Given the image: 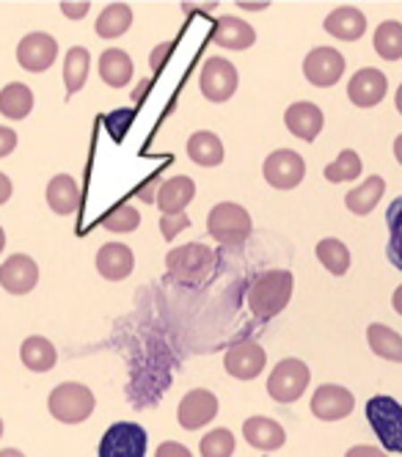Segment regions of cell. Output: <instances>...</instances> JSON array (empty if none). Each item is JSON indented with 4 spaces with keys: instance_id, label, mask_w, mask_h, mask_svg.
I'll return each mask as SVG.
<instances>
[{
    "instance_id": "6da1fadb",
    "label": "cell",
    "mask_w": 402,
    "mask_h": 457,
    "mask_svg": "<svg viewBox=\"0 0 402 457\" xmlns=\"http://www.w3.org/2000/svg\"><path fill=\"white\" fill-rule=\"evenodd\" d=\"M295 289V278L289 270H267L262 276H256L248 287V309L256 320H271L276 314H281L292 298Z\"/></svg>"
},
{
    "instance_id": "7a4b0ae2",
    "label": "cell",
    "mask_w": 402,
    "mask_h": 457,
    "mask_svg": "<svg viewBox=\"0 0 402 457\" xmlns=\"http://www.w3.org/2000/svg\"><path fill=\"white\" fill-rule=\"evenodd\" d=\"M251 215L246 207L234 204V202H221L210 210L207 218V235L218 240L226 248H240L251 237Z\"/></svg>"
},
{
    "instance_id": "3957f363",
    "label": "cell",
    "mask_w": 402,
    "mask_h": 457,
    "mask_svg": "<svg viewBox=\"0 0 402 457\" xmlns=\"http://www.w3.org/2000/svg\"><path fill=\"white\" fill-rule=\"evenodd\" d=\"M94 405H96L94 391L83 383H58L47 400V411L53 413V419L63 424L86 421L94 413Z\"/></svg>"
},
{
    "instance_id": "277c9868",
    "label": "cell",
    "mask_w": 402,
    "mask_h": 457,
    "mask_svg": "<svg viewBox=\"0 0 402 457\" xmlns=\"http://www.w3.org/2000/svg\"><path fill=\"white\" fill-rule=\"evenodd\" d=\"M366 421L386 452L402 454V405L394 397L378 395L366 403Z\"/></svg>"
},
{
    "instance_id": "5b68a950",
    "label": "cell",
    "mask_w": 402,
    "mask_h": 457,
    "mask_svg": "<svg viewBox=\"0 0 402 457\" xmlns=\"http://www.w3.org/2000/svg\"><path fill=\"white\" fill-rule=\"evenodd\" d=\"M213 265H215V253L201 243H188L165 253L169 276L180 284H198L201 278H207Z\"/></svg>"
},
{
    "instance_id": "8992f818",
    "label": "cell",
    "mask_w": 402,
    "mask_h": 457,
    "mask_svg": "<svg viewBox=\"0 0 402 457\" xmlns=\"http://www.w3.org/2000/svg\"><path fill=\"white\" fill-rule=\"evenodd\" d=\"M309 380H312V372L300 358H281L273 367L271 378H267V395L281 405H289L304 397Z\"/></svg>"
},
{
    "instance_id": "52a82bcc",
    "label": "cell",
    "mask_w": 402,
    "mask_h": 457,
    "mask_svg": "<svg viewBox=\"0 0 402 457\" xmlns=\"http://www.w3.org/2000/svg\"><path fill=\"white\" fill-rule=\"evenodd\" d=\"M99 457H147V430L132 421H116L99 441Z\"/></svg>"
},
{
    "instance_id": "ba28073f",
    "label": "cell",
    "mask_w": 402,
    "mask_h": 457,
    "mask_svg": "<svg viewBox=\"0 0 402 457\" xmlns=\"http://www.w3.org/2000/svg\"><path fill=\"white\" fill-rule=\"evenodd\" d=\"M238 80H240L238 70H234V63L226 58H207V63L201 67V75H198L201 94L218 105L231 100V94L238 91Z\"/></svg>"
},
{
    "instance_id": "9c48e42d",
    "label": "cell",
    "mask_w": 402,
    "mask_h": 457,
    "mask_svg": "<svg viewBox=\"0 0 402 457\" xmlns=\"http://www.w3.org/2000/svg\"><path fill=\"white\" fill-rule=\"evenodd\" d=\"M306 162L292 149H276L264 160V182L276 190H292L304 182Z\"/></svg>"
},
{
    "instance_id": "30bf717a",
    "label": "cell",
    "mask_w": 402,
    "mask_h": 457,
    "mask_svg": "<svg viewBox=\"0 0 402 457\" xmlns=\"http://www.w3.org/2000/svg\"><path fill=\"white\" fill-rule=\"evenodd\" d=\"M304 75L317 88L337 86L345 75V55L333 47H314L304 58Z\"/></svg>"
},
{
    "instance_id": "8fae6325",
    "label": "cell",
    "mask_w": 402,
    "mask_h": 457,
    "mask_svg": "<svg viewBox=\"0 0 402 457\" xmlns=\"http://www.w3.org/2000/svg\"><path fill=\"white\" fill-rule=\"evenodd\" d=\"M58 58V42L45 34V30H33L22 37L17 45V61L25 72H47Z\"/></svg>"
},
{
    "instance_id": "7c38bea8",
    "label": "cell",
    "mask_w": 402,
    "mask_h": 457,
    "mask_svg": "<svg viewBox=\"0 0 402 457\" xmlns=\"http://www.w3.org/2000/svg\"><path fill=\"white\" fill-rule=\"evenodd\" d=\"M218 397L207 388H193L182 397L180 403V411H177V419L182 424V430H201L207 428V424L218 416Z\"/></svg>"
},
{
    "instance_id": "4fadbf2b",
    "label": "cell",
    "mask_w": 402,
    "mask_h": 457,
    "mask_svg": "<svg viewBox=\"0 0 402 457\" xmlns=\"http://www.w3.org/2000/svg\"><path fill=\"white\" fill-rule=\"evenodd\" d=\"M267 364V353L262 345L256 342H238V345H231L223 355V367L231 378H238V380H254L262 375Z\"/></svg>"
},
{
    "instance_id": "5bb4252c",
    "label": "cell",
    "mask_w": 402,
    "mask_h": 457,
    "mask_svg": "<svg viewBox=\"0 0 402 457\" xmlns=\"http://www.w3.org/2000/svg\"><path fill=\"white\" fill-rule=\"evenodd\" d=\"M356 408V397L353 391L345 388V386H337V383H325L314 391L312 397V413L320 419V421H339V419H348Z\"/></svg>"
},
{
    "instance_id": "9a60e30c",
    "label": "cell",
    "mask_w": 402,
    "mask_h": 457,
    "mask_svg": "<svg viewBox=\"0 0 402 457\" xmlns=\"http://www.w3.org/2000/svg\"><path fill=\"white\" fill-rule=\"evenodd\" d=\"M389 91V78L375 70V67H364L358 70L350 83H348V96L356 108H375L383 103V96Z\"/></svg>"
},
{
    "instance_id": "2e32d148",
    "label": "cell",
    "mask_w": 402,
    "mask_h": 457,
    "mask_svg": "<svg viewBox=\"0 0 402 457\" xmlns=\"http://www.w3.org/2000/svg\"><path fill=\"white\" fill-rule=\"evenodd\" d=\"M39 284V265L28 253H14L0 265V287L9 295H28Z\"/></svg>"
},
{
    "instance_id": "e0dca14e",
    "label": "cell",
    "mask_w": 402,
    "mask_h": 457,
    "mask_svg": "<svg viewBox=\"0 0 402 457\" xmlns=\"http://www.w3.org/2000/svg\"><path fill=\"white\" fill-rule=\"evenodd\" d=\"M284 124L295 138L312 144L322 133L325 116L314 103H292L284 113Z\"/></svg>"
},
{
    "instance_id": "ac0fdd59",
    "label": "cell",
    "mask_w": 402,
    "mask_h": 457,
    "mask_svg": "<svg viewBox=\"0 0 402 457\" xmlns=\"http://www.w3.org/2000/svg\"><path fill=\"white\" fill-rule=\"evenodd\" d=\"M136 268V253L124 243H105L96 251V270L108 281H121Z\"/></svg>"
},
{
    "instance_id": "d6986e66",
    "label": "cell",
    "mask_w": 402,
    "mask_h": 457,
    "mask_svg": "<svg viewBox=\"0 0 402 457\" xmlns=\"http://www.w3.org/2000/svg\"><path fill=\"white\" fill-rule=\"evenodd\" d=\"M243 438H246L254 449H259V452H276V449L284 446L287 433H284V428H281V424H279L276 419L251 416V419H246V424H243Z\"/></svg>"
},
{
    "instance_id": "ffe728a7",
    "label": "cell",
    "mask_w": 402,
    "mask_h": 457,
    "mask_svg": "<svg viewBox=\"0 0 402 457\" xmlns=\"http://www.w3.org/2000/svg\"><path fill=\"white\" fill-rule=\"evenodd\" d=\"M213 42L223 50H248L256 42V30L234 14H223L215 22L213 30Z\"/></svg>"
},
{
    "instance_id": "44dd1931",
    "label": "cell",
    "mask_w": 402,
    "mask_h": 457,
    "mask_svg": "<svg viewBox=\"0 0 402 457\" xmlns=\"http://www.w3.org/2000/svg\"><path fill=\"white\" fill-rule=\"evenodd\" d=\"M322 28L339 42H358L366 34V17L356 6H339L325 17Z\"/></svg>"
},
{
    "instance_id": "7402d4cb",
    "label": "cell",
    "mask_w": 402,
    "mask_h": 457,
    "mask_svg": "<svg viewBox=\"0 0 402 457\" xmlns=\"http://www.w3.org/2000/svg\"><path fill=\"white\" fill-rule=\"evenodd\" d=\"M196 199V182L190 177L165 179L157 190V207L163 215H180Z\"/></svg>"
},
{
    "instance_id": "603a6c76",
    "label": "cell",
    "mask_w": 402,
    "mask_h": 457,
    "mask_svg": "<svg viewBox=\"0 0 402 457\" xmlns=\"http://www.w3.org/2000/svg\"><path fill=\"white\" fill-rule=\"evenodd\" d=\"M188 157L196 162V166H205V169H215L223 162L226 157V149H223V141L210 133V129H198L188 138Z\"/></svg>"
},
{
    "instance_id": "cb8c5ba5",
    "label": "cell",
    "mask_w": 402,
    "mask_h": 457,
    "mask_svg": "<svg viewBox=\"0 0 402 457\" xmlns=\"http://www.w3.org/2000/svg\"><path fill=\"white\" fill-rule=\"evenodd\" d=\"M383 193H386L383 177L373 174V177H366L358 187L348 190V195H345V207H348L353 215H370V212L378 207V202L383 199Z\"/></svg>"
},
{
    "instance_id": "d4e9b609",
    "label": "cell",
    "mask_w": 402,
    "mask_h": 457,
    "mask_svg": "<svg viewBox=\"0 0 402 457\" xmlns=\"http://www.w3.org/2000/svg\"><path fill=\"white\" fill-rule=\"evenodd\" d=\"M47 204L58 215H72L80 207V187L75 177L70 174H58L47 185Z\"/></svg>"
},
{
    "instance_id": "484cf974",
    "label": "cell",
    "mask_w": 402,
    "mask_h": 457,
    "mask_svg": "<svg viewBox=\"0 0 402 457\" xmlns=\"http://www.w3.org/2000/svg\"><path fill=\"white\" fill-rule=\"evenodd\" d=\"M20 358H22V364L30 370V372H50L58 361V353L53 347L50 339L45 337H28L20 347Z\"/></svg>"
},
{
    "instance_id": "4316f807",
    "label": "cell",
    "mask_w": 402,
    "mask_h": 457,
    "mask_svg": "<svg viewBox=\"0 0 402 457\" xmlns=\"http://www.w3.org/2000/svg\"><path fill=\"white\" fill-rule=\"evenodd\" d=\"M132 58L124 50H105L99 55V78L111 88H124L132 80Z\"/></svg>"
},
{
    "instance_id": "83f0119b",
    "label": "cell",
    "mask_w": 402,
    "mask_h": 457,
    "mask_svg": "<svg viewBox=\"0 0 402 457\" xmlns=\"http://www.w3.org/2000/svg\"><path fill=\"white\" fill-rule=\"evenodd\" d=\"M366 345H370L373 353L381 355L383 361L402 364V337L394 328H389V325L373 322L370 328H366Z\"/></svg>"
},
{
    "instance_id": "f1b7e54d",
    "label": "cell",
    "mask_w": 402,
    "mask_h": 457,
    "mask_svg": "<svg viewBox=\"0 0 402 457\" xmlns=\"http://www.w3.org/2000/svg\"><path fill=\"white\" fill-rule=\"evenodd\" d=\"M88 70H91V55H88L86 47L66 50V55H63V88H66V96H75L86 86Z\"/></svg>"
},
{
    "instance_id": "f546056e",
    "label": "cell",
    "mask_w": 402,
    "mask_h": 457,
    "mask_svg": "<svg viewBox=\"0 0 402 457\" xmlns=\"http://www.w3.org/2000/svg\"><path fill=\"white\" fill-rule=\"evenodd\" d=\"M130 25H132V9L127 4H111L96 17L94 30L99 39H119L130 30Z\"/></svg>"
},
{
    "instance_id": "4dcf8cb0",
    "label": "cell",
    "mask_w": 402,
    "mask_h": 457,
    "mask_svg": "<svg viewBox=\"0 0 402 457\" xmlns=\"http://www.w3.org/2000/svg\"><path fill=\"white\" fill-rule=\"evenodd\" d=\"M33 111V91L25 83H9L0 91V113L12 121L25 119Z\"/></svg>"
},
{
    "instance_id": "1f68e13d",
    "label": "cell",
    "mask_w": 402,
    "mask_h": 457,
    "mask_svg": "<svg viewBox=\"0 0 402 457\" xmlns=\"http://www.w3.org/2000/svg\"><path fill=\"white\" fill-rule=\"evenodd\" d=\"M317 259H320V265L331 273V276H345L350 270V248L337 240V237H325L317 243L314 248Z\"/></svg>"
},
{
    "instance_id": "d6a6232c",
    "label": "cell",
    "mask_w": 402,
    "mask_h": 457,
    "mask_svg": "<svg viewBox=\"0 0 402 457\" xmlns=\"http://www.w3.org/2000/svg\"><path fill=\"white\" fill-rule=\"evenodd\" d=\"M373 45L383 61H399L402 58V22H397V20L381 22L373 37Z\"/></svg>"
},
{
    "instance_id": "836d02e7",
    "label": "cell",
    "mask_w": 402,
    "mask_h": 457,
    "mask_svg": "<svg viewBox=\"0 0 402 457\" xmlns=\"http://www.w3.org/2000/svg\"><path fill=\"white\" fill-rule=\"evenodd\" d=\"M386 226H389V243H386V256L389 262L402 273V195L389 204L386 210Z\"/></svg>"
},
{
    "instance_id": "e575fe53",
    "label": "cell",
    "mask_w": 402,
    "mask_h": 457,
    "mask_svg": "<svg viewBox=\"0 0 402 457\" xmlns=\"http://www.w3.org/2000/svg\"><path fill=\"white\" fill-rule=\"evenodd\" d=\"M361 169H364V166H361L358 152H356V149H342L337 160L328 162L322 174H325L328 182L339 185V182H353V179H358V177H361Z\"/></svg>"
},
{
    "instance_id": "d590c367",
    "label": "cell",
    "mask_w": 402,
    "mask_h": 457,
    "mask_svg": "<svg viewBox=\"0 0 402 457\" xmlns=\"http://www.w3.org/2000/svg\"><path fill=\"white\" fill-rule=\"evenodd\" d=\"M103 226L108 232H116V235H127V232H136L141 226V212L132 207L130 202H121L116 204L105 218H103Z\"/></svg>"
},
{
    "instance_id": "8d00e7d4",
    "label": "cell",
    "mask_w": 402,
    "mask_h": 457,
    "mask_svg": "<svg viewBox=\"0 0 402 457\" xmlns=\"http://www.w3.org/2000/svg\"><path fill=\"white\" fill-rule=\"evenodd\" d=\"M201 457H231L234 454V436L226 428H218L213 433H207L198 444Z\"/></svg>"
},
{
    "instance_id": "74e56055",
    "label": "cell",
    "mask_w": 402,
    "mask_h": 457,
    "mask_svg": "<svg viewBox=\"0 0 402 457\" xmlns=\"http://www.w3.org/2000/svg\"><path fill=\"white\" fill-rule=\"evenodd\" d=\"M190 226V218L185 215V212H180V215H163L160 218V232H163V237L165 240H174L180 232H185V228Z\"/></svg>"
},
{
    "instance_id": "f35d334b",
    "label": "cell",
    "mask_w": 402,
    "mask_h": 457,
    "mask_svg": "<svg viewBox=\"0 0 402 457\" xmlns=\"http://www.w3.org/2000/svg\"><path fill=\"white\" fill-rule=\"evenodd\" d=\"M169 53H174V42H163V45H157V47L152 50V55H149V67H152L155 75L163 72L165 61H169Z\"/></svg>"
},
{
    "instance_id": "ab89813d",
    "label": "cell",
    "mask_w": 402,
    "mask_h": 457,
    "mask_svg": "<svg viewBox=\"0 0 402 457\" xmlns=\"http://www.w3.org/2000/svg\"><path fill=\"white\" fill-rule=\"evenodd\" d=\"M88 9H91L88 0H78V4H72V0H63V4H61V14L70 17V20H83L88 14Z\"/></svg>"
},
{
    "instance_id": "60d3db41",
    "label": "cell",
    "mask_w": 402,
    "mask_h": 457,
    "mask_svg": "<svg viewBox=\"0 0 402 457\" xmlns=\"http://www.w3.org/2000/svg\"><path fill=\"white\" fill-rule=\"evenodd\" d=\"M155 457H193V454H190V449L182 446L180 441H165V444L157 446Z\"/></svg>"
},
{
    "instance_id": "b9f144b4",
    "label": "cell",
    "mask_w": 402,
    "mask_h": 457,
    "mask_svg": "<svg viewBox=\"0 0 402 457\" xmlns=\"http://www.w3.org/2000/svg\"><path fill=\"white\" fill-rule=\"evenodd\" d=\"M17 149V133L12 127H0V157H9Z\"/></svg>"
},
{
    "instance_id": "7bdbcfd3",
    "label": "cell",
    "mask_w": 402,
    "mask_h": 457,
    "mask_svg": "<svg viewBox=\"0 0 402 457\" xmlns=\"http://www.w3.org/2000/svg\"><path fill=\"white\" fill-rule=\"evenodd\" d=\"M157 190H160V177L155 174L152 179H147V182H144V185L138 187V193H136V195H138L141 202L152 204V202H157Z\"/></svg>"
},
{
    "instance_id": "ee69618b",
    "label": "cell",
    "mask_w": 402,
    "mask_h": 457,
    "mask_svg": "<svg viewBox=\"0 0 402 457\" xmlns=\"http://www.w3.org/2000/svg\"><path fill=\"white\" fill-rule=\"evenodd\" d=\"M345 457H389L383 449L378 446H366V444H358V446H350Z\"/></svg>"
},
{
    "instance_id": "f6af8a7d",
    "label": "cell",
    "mask_w": 402,
    "mask_h": 457,
    "mask_svg": "<svg viewBox=\"0 0 402 457\" xmlns=\"http://www.w3.org/2000/svg\"><path fill=\"white\" fill-rule=\"evenodd\" d=\"M12 193H14V185L6 174H0V204H6L12 199Z\"/></svg>"
},
{
    "instance_id": "bcb514c9",
    "label": "cell",
    "mask_w": 402,
    "mask_h": 457,
    "mask_svg": "<svg viewBox=\"0 0 402 457\" xmlns=\"http://www.w3.org/2000/svg\"><path fill=\"white\" fill-rule=\"evenodd\" d=\"M391 306H394V312H397V314L402 317V284H399V287L394 289V298H391Z\"/></svg>"
},
{
    "instance_id": "7dc6e473",
    "label": "cell",
    "mask_w": 402,
    "mask_h": 457,
    "mask_svg": "<svg viewBox=\"0 0 402 457\" xmlns=\"http://www.w3.org/2000/svg\"><path fill=\"white\" fill-rule=\"evenodd\" d=\"M267 6H271V4H264V0H262V4H240L243 12H262V9H267Z\"/></svg>"
},
{
    "instance_id": "c3c4849f",
    "label": "cell",
    "mask_w": 402,
    "mask_h": 457,
    "mask_svg": "<svg viewBox=\"0 0 402 457\" xmlns=\"http://www.w3.org/2000/svg\"><path fill=\"white\" fill-rule=\"evenodd\" d=\"M394 157H397V162L402 166V136L394 138Z\"/></svg>"
},
{
    "instance_id": "681fc988",
    "label": "cell",
    "mask_w": 402,
    "mask_h": 457,
    "mask_svg": "<svg viewBox=\"0 0 402 457\" xmlns=\"http://www.w3.org/2000/svg\"><path fill=\"white\" fill-rule=\"evenodd\" d=\"M182 9H185V12H190V9H205V12H213V9H218V4H205V6H193V4H182Z\"/></svg>"
},
{
    "instance_id": "f907efd6",
    "label": "cell",
    "mask_w": 402,
    "mask_h": 457,
    "mask_svg": "<svg viewBox=\"0 0 402 457\" xmlns=\"http://www.w3.org/2000/svg\"><path fill=\"white\" fill-rule=\"evenodd\" d=\"M0 457H25L20 449H0Z\"/></svg>"
},
{
    "instance_id": "816d5d0a",
    "label": "cell",
    "mask_w": 402,
    "mask_h": 457,
    "mask_svg": "<svg viewBox=\"0 0 402 457\" xmlns=\"http://www.w3.org/2000/svg\"><path fill=\"white\" fill-rule=\"evenodd\" d=\"M394 103H397V111L402 113V83H399V88H397V94H394Z\"/></svg>"
},
{
    "instance_id": "f5cc1de1",
    "label": "cell",
    "mask_w": 402,
    "mask_h": 457,
    "mask_svg": "<svg viewBox=\"0 0 402 457\" xmlns=\"http://www.w3.org/2000/svg\"><path fill=\"white\" fill-rule=\"evenodd\" d=\"M6 248V232H4V226H0V253H4Z\"/></svg>"
},
{
    "instance_id": "db71d44e",
    "label": "cell",
    "mask_w": 402,
    "mask_h": 457,
    "mask_svg": "<svg viewBox=\"0 0 402 457\" xmlns=\"http://www.w3.org/2000/svg\"><path fill=\"white\" fill-rule=\"evenodd\" d=\"M0 438H4V419H0Z\"/></svg>"
}]
</instances>
